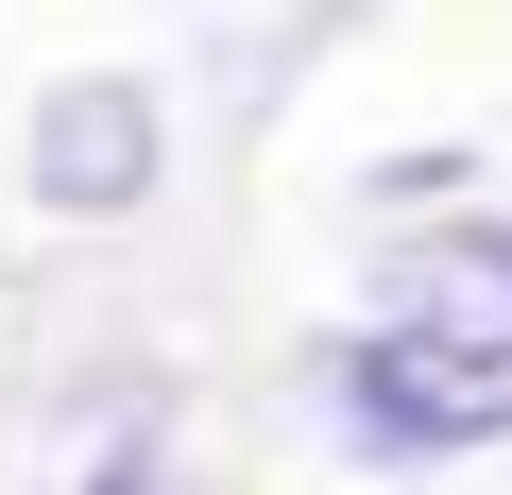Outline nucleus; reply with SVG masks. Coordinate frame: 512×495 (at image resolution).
I'll list each match as a JSON object with an SVG mask.
<instances>
[{
    "label": "nucleus",
    "mask_w": 512,
    "mask_h": 495,
    "mask_svg": "<svg viewBox=\"0 0 512 495\" xmlns=\"http://www.w3.org/2000/svg\"><path fill=\"white\" fill-rule=\"evenodd\" d=\"M35 188H52L69 222L137 205V188H154V103H137V86H52V103H35Z\"/></svg>",
    "instance_id": "7ed1b4c3"
},
{
    "label": "nucleus",
    "mask_w": 512,
    "mask_h": 495,
    "mask_svg": "<svg viewBox=\"0 0 512 495\" xmlns=\"http://www.w3.org/2000/svg\"><path fill=\"white\" fill-rule=\"evenodd\" d=\"M120 495H154V478H120Z\"/></svg>",
    "instance_id": "20e7f679"
},
{
    "label": "nucleus",
    "mask_w": 512,
    "mask_h": 495,
    "mask_svg": "<svg viewBox=\"0 0 512 495\" xmlns=\"http://www.w3.org/2000/svg\"><path fill=\"white\" fill-rule=\"evenodd\" d=\"M393 325L478 359V376H512V222H427L393 257Z\"/></svg>",
    "instance_id": "f03ea898"
},
{
    "label": "nucleus",
    "mask_w": 512,
    "mask_h": 495,
    "mask_svg": "<svg viewBox=\"0 0 512 495\" xmlns=\"http://www.w3.org/2000/svg\"><path fill=\"white\" fill-rule=\"evenodd\" d=\"M342 427L376 444V461H444V444H495L512 427V376H478V359H444V342H410V325H376V342H342Z\"/></svg>",
    "instance_id": "f257e3e1"
}]
</instances>
